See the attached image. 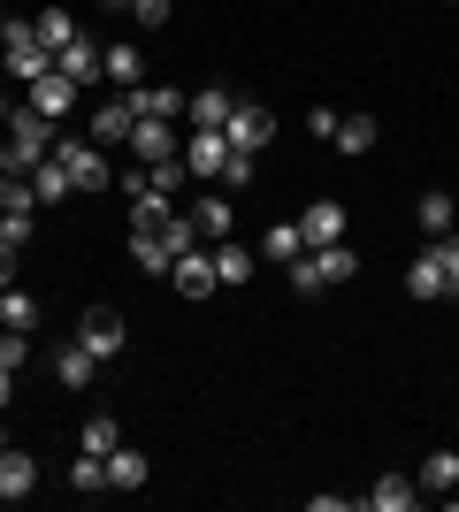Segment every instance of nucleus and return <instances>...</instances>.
<instances>
[{
	"label": "nucleus",
	"mask_w": 459,
	"mask_h": 512,
	"mask_svg": "<svg viewBox=\"0 0 459 512\" xmlns=\"http://www.w3.org/2000/svg\"><path fill=\"white\" fill-rule=\"evenodd\" d=\"M0 123H8V92H0Z\"/></svg>",
	"instance_id": "nucleus-44"
},
{
	"label": "nucleus",
	"mask_w": 459,
	"mask_h": 512,
	"mask_svg": "<svg viewBox=\"0 0 459 512\" xmlns=\"http://www.w3.org/2000/svg\"><path fill=\"white\" fill-rule=\"evenodd\" d=\"M131 260L146 268V276H169V268H176V245H169V237H131Z\"/></svg>",
	"instance_id": "nucleus-29"
},
{
	"label": "nucleus",
	"mask_w": 459,
	"mask_h": 512,
	"mask_svg": "<svg viewBox=\"0 0 459 512\" xmlns=\"http://www.w3.org/2000/svg\"><path fill=\"white\" fill-rule=\"evenodd\" d=\"M421 490H459V451H429L421 459Z\"/></svg>",
	"instance_id": "nucleus-30"
},
{
	"label": "nucleus",
	"mask_w": 459,
	"mask_h": 512,
	"mask_svg": "<svg viewBox=\"0 0 459 512\" xmlns=\"http://www.w3.org/2000/svg\"><path fill=\"white\" fill-rule=\"evenodd\" d=\"M54 161L69 169V184H77V192H108V184H115L108 153L92 146V138H54Z\"/></svg>",
	"instance_id": "nucleus-3"
},
{
	"label": "nucleus",
	"mask_w": 459,
	"mask_h": 512,
	"mask_svg": "<svg viewBox=\"0 0 459 512\" xmlns=\"http://www.w3.org/2000/svg\"><path fill=\"white\" fill-rule=\"evenodd\" d=\"M253 268H261V253H253V245H230V237L215 245V276H222V291H238V283H253Z\"/></svg>",
	"instance_id": "nucleus-15"
},
{
	"label": "nucleus",
	"mask_w": 459,
	"mask_h": 512,
	"mask_svg": "<svg viewBox=\"0 0 459 512\" xmlns=\"http://www.w3.org/2000/svg\"><path fill=\"white\" fill-rule=\"evenodd\" d=\"M0 451H8V428H0Z\"/></svg>",
	"instance_id": "nucleus-47"
},
{
	"label": "nucleus",
	"mask_w": 459,
	"mask_h": 512,
	"mask_svg": "<svg viewBox=\"0 0 459 512\" xmlns=\"http://www.w3.org/2000/svg\"><path fill=\"white\" fill-rule=\"evenodd\" d=\"M108 8H131V0H108Z\"/></svg>",
	"instance_id": "nucleus-46"
},
{
	"label": "nucleus",
	"mask_w": 459,
	"mask_h": 512,
	"mask_svg": "<svg viewBox=\"0 0 459 512\" xmlns=\"http://www.w3.org/2000/svg\"><path fill=\"white\" fill-rule=\"evenodd\" d=\"M0 169H8V138H0Z\"/></svg>",
	"instance_id": "nucleus-45"
},
{
	"label": "nucleus",
	"mask_w": 459,
	"mask_h": 512,
	"mask_svg": "<svg viewBox=\"0 0 459 512\" xmlns=\"http://www.w3.org/2000/svg\"><path fill=\"white\" fill-rule=\"evenodd\" d=\"M230 107H238L230 92L207 85V92H192V100H184V115H192V130H222V123H230Z\"/></svg>",
	"instance_id": "nucleus-16"
},
{
	"label": "nucleus",
	"mask_w": 459,
	"mask_h": 512,
	"mask_svg": "<svg viewBox=\"0 0 459 512\" xmlns=\"http://www.w3.org/2000/svg\"><path fill=\"white\" fill-rule=\"evenodd\" d=\"M0 505H8V497H0Z\"/></svg>",
	"instance_id": "nucleus-48"
},
{
	"label": "nucleus",
	"mask_w": 459,
	"mask_h": 512,
	"mask_svg": "<svg viewBox=\"0 0 459 512\" xmlns=\"http://www.w3.org/2000/svg\"><path fill=\"white\" fill-rule=\"evenodd\" d=\"M414 497H421V490L406 482V474H383V482L368 490V505H375V512H414Z\"/></svg>",
	"instance_id": "nucleus-27"
},
{
	"label": "nucleus",
	"mask_w": 459,
	"mask_h": 512,
	"mask_svg": "<svg viewBox=\"0 0 459 512\" xmlns=\"http://www.w3.org/2000/svg\"><path fill=\"white\" fill-rule=\"evenodd\" d=\"M131 16L146 23V31H169V0H131Z\"/></svg>",
	"instance_id": "nucleus-40"
},
{
	"label": "nucleus",
	"mask_w": 459,
	"mask_h": 512,
	"mask_svg": "<svg viewBox=\"0 0 459 512\" xmlns=\"http://www.w3.org/2000/svg\"><path fill=\"white\" fill-rule=\"evenodd\" d=\"M115 444H123V428H115L108 413H100V421H85V428H77V451H92V459H108Z\"/></svg>",
	"instance_id": "nucleus-32"
},
{
	"label": "nucleus",
	"mask_w": 459,
	"mask_h": 512,
	"mask_svg": "<svg viewBox=\"0 0 459 512\" xmlns=\"http://www.w3.org/2000/svg\"><path fill=\"white\" fill-rule=\"evenodd\" d=\"M0 329H39V299L31 291H0Z\"/></svg>",
	"instance_id": "nucleus-31"
},
{
	"label": "nucleus",
	"mask_w": 459,
	"mask_h": 512,
	"mask_svg": "<svg viewBox=\"0 0 459 512\" xmlns=\"http://www.w3.org/2000/svg\"><path fill=\"white\" fill-rule=\"evenodd\" d=\"M406 291H414V299H452V283H444L437 253H414V268H406Z\"/></svg>",
	"instance_id": "nucleus-20"
},
{
	"label": "nucleus",
	"mask_w": 459,
	"mask_h": 512,
	"mask_svg": "<svg viewBox=\"0 0 459 512\" xmlns=\"http://www.w3.org/2000/svg\"><path fill=\"white\" fill-rule=\"evenodd\" d=\"M31 245V214H0V253H23Z\"/></svg>",
	"instance_id": "nucleus-37"
},
{
	"label": "nucleus",
	"mask_w": 459,
	"mask_h": 512,
	"mask_svg": "<svg viewBox=\"0 0 459 512\" xmlns=\"http://www.w3.org/2000/svg\"><path fill=\"white\" fill-rule=\"evenodd\" d=\"M108 490H146V451H131V444L108 451Z\"/></svg>",
	"instance_id": "nucleus-19"
},
{
	"label": "nucleus",
	"mask_w": 459,
	"mask_h": 512,
	"mask_svg": "<svg viewBox=\"0 0 459 512\" xmlns=\"http://www.w3.org/2000/svg\"><path fill=\"white\" fill-rule=\"evenodd\" d=\"M131 107H138V123H176V115H184V92L176 85H131Z\"/></svg>",
	"instance_id": "nucleus-12"
},
{
	"label": "nucleus",
	"mask_w": 459,
	"mask_h": 512,
	"mask_svg": "<svg viewBox=\"0 0 459 512\" xmlns=\"http://www.w3.org/2000/svg\"><path fill=\"white\" fill-rule=\"evenodd\" d=\"M0 138H8V169H39L46 153H54V123H46L39 107H8Z\"/></svg>",
	"instance_id": "nucleus-1"
},
{
	"label": "nucleus",
	"mask_w": 459,
	"mask_h": 512,
	"mask_svg": "<svg viewBox=\"0 0 459 512\" xmlns=\"http://www.w3.org/2000/svg\"><path fill=\"white\" fill-rule=\"evenodd\" d=\"M77 344H85L92 360L108 367L115 352H123V344H131V321L115 314V306H85V321H77Z\"/></svg>",
	"instance_id": "nucleus-4"
},
{
	"label": "nucleus",
	"mask_w": 459,
	"mask_h": 512,
	"mask_svg": "<svg viewBox=\"0 0 459 512\" xmlns=\"http://www.w3.org/2000/svg\"><path fill=\"white\" fill-rule=\"evenodd\" d=\"M230 222H238V214H230V199H222V192H207V199L192 207V230L207 237V245H222V237H230Z\"/></svg>",
	"instance_id": "nucleus-17"
},
{
	"label": "nucleus",
	"mask_w": 459,
	"mask_h": 512,
	"mask_svg": "<svg viewBox=\"0 0 459 512\" xmlns=\"http://www.w3.org/2000/svg\"><path fill=\"white\" fill-rule=\"evenodd\" d=\"M299 230H306V245H345V207L337 199H306Z\"/></svg>",
	"instance_id": "nucleus-11"
},
{
	"label": "nucleus",
	"mask_w": 459,
	"mask_h": 512,
	"mask_svg": "<svg viewBox=\"0 0 459 512\" xmlns=\"http://www.w3.org/2000/svg\"><path fill=\"white\" fill-rule=\"evenodd\" d=\"M306 253H314L322 283H352V276H360V253H352V245H306Z\"/></svg>",
	"instance_id": "nucleus-24"
},
{
	"label": "nucleus",
	"mask_w": 459,
	"mask_h": 512,
	"mask_svg": "<svg viewBox=\"0 0 459 512\" xmlns=\"http://www.w3.org/2000/svg\"><path fill=\"white\" fill-rule=\"evenodd\" d=\"M0 291H16V253H0Z\"/></svg>",
	"instance_id": "nucleus-42"
},
{
	"label": "nucleus",
	"mask_w": 459,
	"mask_h": 512,
	"mask_svg": "<svg viewBox=\"0 0 459 512\" xmlns=\"http://www.w3.org/2000/svg\"><path fill=\"white\" fill-rule=\"evenodd\" d=\"M169 283H176V299H207V291H222V276H215V253H176V268H169Z\"/></svg>",
	"instance_id": "nucleus-7"
},
{
	"label": "nucleus",
	"mask_w": 459,
	"mask_h": 512,
	"mask_svg": "<svg viewBox=\"0 0 459 512\" xmlns=\"http://www.w3.org/2000/svg\"><path fill=\"white\" fill-rule=\"evenodd\" d=\"M222 138H230L238 153H261L268 138H276V115H268V107H230V123H222Z\"/></svg>",
	"instance_id": "nucleus-8"
},
{
	"label": "nucleus",
	"mask_w": 459,
	"mask_h": 512,
	"mask_svg": "<svg viewBox=\"0 0 459 512\" xmlns=\"http://www.w3.org/2000/svg\"><path fill=\"white\" fill-rule=\"evenodd\" d=\"M131 130H138V107H131V92H123V100L92 107L85 138H92V146H100V153H115V146H131Z\"/></svg>",
	"instance_id": "nucleus-5"
},
{
	"label": "nucleus",
	"mask_w": 459,
	"mask_h": 512,
	"mask_svg": "<svg viewBox=\"0 0 459 512\" xmlns=\"http://www.w3.org/2000/svg\"><path fill=\"white\" fill-rule=\"evenodd\" d=\"M414 222H421V230H429V237H444V230H452V222H459L452 192H421V199H414Z\"/></svg>",
	"instance_id": "nucleus-25"
},
{
	"label": "nucleus",
	"mask_w": 459,
	"mask_h": 512,
	"mask_svg": "<svg viewBox=\"0 0 459 512\" xmlns=\"http://www.w3.org/2000/svg\"><path fill=\"white\" fill-rule=\"evenodd\" d=\"M0 69H8L16 85H31V77H46V69H54V54L39 46L31 16H8V23H0Z\"/></svg>",
	"instance_id": "nucleus-2"
},
{
	"label": "nucleus",
	"mask_w": 459,
	"mask_h": 512,
	"mask_svg": "<svg viewBox=\"0 0 459 512\" xmlns=\"http://www.w3.org/2000/svg\"><path fill=\"white\" fill-rule=\"evenodd\" d=\"M253 253H261V260H276V268H291V260L306 253V230H299V222H276V230H268L261 245H253Z\"/></svg>",
	"instance_id": "nucleus-18"
},
{
	"label": "nucleus",
	"mask_w": 459,
	"mask_h": 512,
	"mask_svg": "<svg viewBox=\"0 0 459 512\" xmlns=\"http://www.w3.org/2000/svg\"><path fill=\"white\" fill-rule=\"evenodd\" d=\"M69 490L100 497V490H108V459H92V451H77V467H69Z\"/></svg>",
	"instance_id": "nucleus-33"
},
{
	"label": "nucleus",
	"mask_w": 459,
	"mask_h": 512,
	"mask_svg": "<svg viewBox=\"0 0 459 512\" xmlns=\"http://www.w3.org/2000/svg\"><path fill=\"white\" fill-rule=\"evenodd\" d=\"M31 192H39V207H62V199L77 192V184H69V169H62V161H54V153H46L39 169H31Z\"/></svg>",
	"instance_id": "nucleus-22"
},
{
	"label": "nucleus",
	"mask_w": 459,
	"mask_h": 512,
	"mask_svg": "<svg viewBox=\"0 0 459 512\" xmlns=\"http://www.w3.org/2000/svg\"><path fill=\"white\" fill-rule=\"evenodd\" d=\"M222 161H230V138H222V130H192V138H184V169H192V176L215 184Z\"/></svg>",
	"instance_id": "nucleus-9"
},
{
	"label": "nucleus",
	"mask_w": 459,
	"mask_h": 512,
	"mask_svg": "<svg viewBox=\"0 0 459 512\" xmlns=\"http://www.w3.org/2000/svg\"><path fill=\"white\" fill-rule=\"evenodd\" d=\"M54 375H62V383H69V390H85V383H92V375H100V360H92L85 344L69 337V344H62V352H54Z\"/></svg>",
	"instance_id": "nucleus-21"
},
{
	"label": "nucleus",
	"mask_w": 459,
	"mask_h": 512,
	"mask_svg": "<svg viewBox=\"0 0 459 512\" xmlns=\"http://www.w3.org/2000/svg\"><path fill=\"white\" fill-rule=\"evenodd\" d=\"M291 291H299V299L329 291V283H322V268H314V253H299V260H291Z\"/></svg>",
	"instance_id": "nucleus-36"
},
{
	"label": "nucleus",
	"mask_w": 459,
	"mask_h": 512,
	"mask_svg": "<svg viewBox=\"0 0 459 512\" xmlns=\"http://www.w3.org/2000/svg\"><path fill=\"white\" fill-rule=\"evenodd\" d=\"M39 490V459H31V451H0V497H31Z\"/></svg>",
	"instance_id": "nucleus-13"
},
{
	"label": "nucleus",
	"mask_w": 459,
	"mask_h": 512,
	"mask_svg": "<svg viewBox=\"0 0 459 512\" xmlns=\"http://www.w3.org/2000/svg\"><path fill=\"white\" fill-rule=\"evenodd\" d=\"M31 31H39L46 54H62V46L77 39V16H69V8H39V16H31Z\"/></svg>",
	"instance_id": "nucleus-23"
},
{
	"label": "nucleus",
	"mask_w": 459,
	"mask_h": 512,
	"mask_svg": "<svg viewBox=\"0 0 459 512\" xmlns=\"http://www.w3.org/2000/svg\"><path fill=\"white\" fill-rule=\"evenodd\" d=\"M131 153H138V161H146V169H153V161H169V153H176L169 123H138V130H131Z\"/></svg>",
	"instance_id": "nucleus-28"
},
{
	"label": "nucleus",
	"mask_w": 459,
	"mask_h": 512,
	"mask_svg": "<svg viewBox=\"0 0 459 512\" xmlns=\"http://www.w3.org/2000/svg\"><path fill=\"white\" fill-rule=\"evenodd\" d=\"M337 153H368L375 146V115H352V123H337V138H329Z\"/></svg>",
	"instance_id": "nucleus-34"
},
{
	"label": "nucleus",
	"mask_w": 459,
	"mask_h": 512,
	"mask_svg": "<svg viewBox=\"0 0 459 512\" xmlns=\"http://www.w3.org/2000/svg\"><path fill=\"white\" fill-rule=\"evenodd\" d=\"M39 192H31V169H0V214H31Z\"/></svg>",
	"instance_id": "nucleus-26"
},
{
	"label": "nucleus",
	"mask_w": 459,
	"mask_h": 512,
	"mask_svg": "<svg viewBox=\"0 0 459 512\" xmlns=\"http://www.w3.org/2000/svg\"><path fill=\"white\" fill-rule=\"evenodd\" d=\"M77 92H85V85H69L62 69H46V77H31V100H23V107H39L46 123H54V115H69V107H77Z\"/></svg>",
	"instance_id": "nucleus-10"
},
{
	"label": "nucleus",
	"mask_w": 459,
	"mask_h": 512,
	"mask_svg": "<svg viewBox=\"0 0 459 512\" xmlns=\"http://www.w3.org/2000/svg\"><path fill=\"white\" fill-rule=\"evenodd\" d=\"M8 398H16V375H8V367H0V413H8Z\"/></svg>",
	"instance_id": "nucleus-43"
},
{
	"label": "nucleus",
	"mask_w": 459,
	"mask_h": 512,
	"mask_svg": "<svg viewBox=\"0 0 459 512\" xmlns=\"http://www.w3.org/2000/svg\"><path fill=\"white\" fill-rule=\"evenodd\" d=\"M54 69H62L69 85H100V77H108V46H100V39H85V31H77V39H69L62 54H54Z\"/></svg>",
	"instance_id": "nucleus-6"
},
{
	"label": "nucleus",
	"mask_w": 459,
	"mask_h": 512,
	"mask_svg": "<svg viewBox=\"0 0 459 512\" xmlns=\"http://www.w3.org/2000/svg\"><path fill=\"white\" fill-rule=\"evenodd\" d=\"M429 253H437V268H444V283H452V299H459V237L444 230L437 245H429Z\"/></svg>",
	"instance_id": "nucleus-38"
},
{
	"label": "nucleus",
	"mask_w": 459,
	"mask_h": 512,
	"mask_svg": "<svg viewBox=\"0 0 459 512\" xmlns=\"http://www.w3.org/2000/svg\"><path fill=\"white\" fill-rule=\"evenodd\" d=\"M138 69H146V54H138V46H108V77H115L123 92L138 85Z\"/></svg>",
	"instance_id": "nucleus-35"
},
{
	"label": "nucleus",
	"mask_w": 459,
	"mask_h": 512,
	"mask_svg": "<svg viewBox=\"0 0 459 512\" xmlns=\"http://www.w3.org/2000/svg\"><path fill=\"white\" fill-rule=\"evenodd\" d=\"M337 123H345L337 107H314V115H306V130H314V138H337Z\"/></svg>",
	"instance_id": "nucleus-41"
},
{
	"label": "nucleus",
	"mask_w": 459,
	"mask_h": 512,
	"mask_svg": "<svg viewBox=\"0 0 459 512\" xmlns=\"http://www.w3.org/2000/svg\"><path fill=\"white\" fill-rule=\"evenodd\" d=\"M169 222H176L169 192H138V199H131V237H161Z\"/></svg>",
	"instance_id": "nucleus-14"
},
{
	"label": "nucleus",
	"mask_w": 459,
	"mask_h": 512,
	"mask_svg": "<svg viewBox=\"0 0 459 512\" xmlns=\"http://www.w3.org/2000/svg\"><path fill=\"white\" fill-rule=\"evenodd\" d=\"M215 184H253V153H238V146H230V161H222V176H215Z\"/></svg>",
	"instance_id": "nucleus-39"
}]
</instances>
